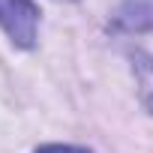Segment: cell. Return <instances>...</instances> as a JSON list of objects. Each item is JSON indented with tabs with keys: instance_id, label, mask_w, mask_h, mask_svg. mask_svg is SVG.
<instances>
[{
	"instance_id": "cell-1",
	"label": "cell",
	"mask_w": 153,
	"mask_h": 153,
	"mask_svg": "<svg viewBox=\"0 0 153 153\" xmlns=\"http://www.w3.org/2000/svg\"><path fill=\"white\" fill-rule=\"evenodd\" d=\"M0 27L18 48H33L39 33V6L33 0H0Z\"/></svg>"
},
{
	"instance_id": "cell-4",
	"label": "cell",
	"mask_w": 153,
	"mask_h": 153,
	"mask_svg": "<svg viewBox=\"0 0 153 153\" xmlns=\"http://www.w3.org/2000/svg\"><path fill=\"white\" fill-rule=\"evenodd\" d=\"M36 153H90L87 147H72V144H45Z\"/></svg>"
},
{
	"instance_id": "cell-3",
	"label": "cell",
	"mask_w": 153,
	"mask_h": 153,
	"mask_svg": "<svg viewBox=\"0 0 153 153\" xmlns=\"http://www.w3.org/2000/svg\"><path fill=\"white\" fill-rule=\"evenodd\" d=\"M132 72H135V81H138V99L153 114V57L135 51L132 54Z\"/></svg>"
},
{
	"instance_id": "cell-2",
	"label": "cell",
	"mask_w": 153,
	"mask_h": 153,
	"mask_svg": "<svg viewBox=\"0 0 153 153\" xmlns=\"http://www.w3.org/2000/svg\"><path fill=\"white\" fill-rule=\"evenodd\" d=\"M117 30H147L153 27V0H123L117 15H114Z\"/></svg>"
}]
</instances>
